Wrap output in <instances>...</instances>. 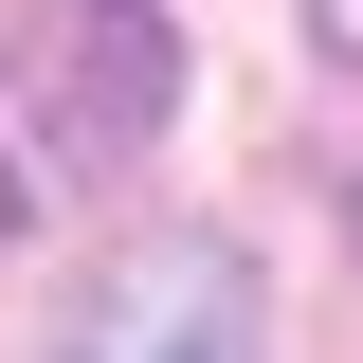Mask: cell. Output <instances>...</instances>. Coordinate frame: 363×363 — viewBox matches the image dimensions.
Wrapping results in <instances>:
<instances>
[{
  "instance_id": "cell-1",
  "label": "cell",
  "mask_w": 363,
  "mask_h": 363,
  "mask_svg": "<svg viewBox=\"0 0 363 363\" xmlns=\"http://www.w3.org/2000/svg\"><path fill=\"white\" fill-rule=\"evenodd\" d=\"M164 109H182V37H164V0H73L55 37H18V18H0V236H37L73 182H109Z\"/></svg>"
},
{
  "instance_id": "cell-3",
  "label": "cell",
  "mask_w": 363,
  "mask_h": 363,
  "mask_svg": "<svg viewBox=\"0 0 363 363\" xmlns=\"http://www.w3.org/2000/svg\"><path fill=\"white\" fill-rule=\"evenodd\" d=\"M309 37H327V55H345V73H363V0H309Z\"/></svg>"
},
{
  "instance_id": "cell-2",
  "label": "cell",
  "mask_w": 363,
  "mask_h": 363,
  "mask_svg": "<svg viewBox=\"0 0 363 363\" xmlns=\"http://www.w3.org/2000/svg\"><path fill=\"white\" fill-rule=\"evenodd\" d=\"M73 345H255V272H236L218 236H164V255H128L91 291Z\"/></svg>"
}]
</instances>
